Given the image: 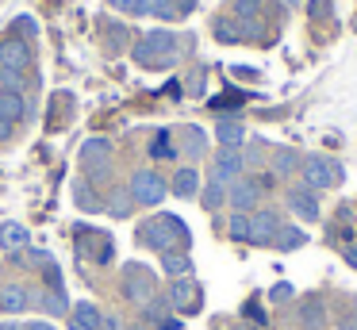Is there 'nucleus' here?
I'll return each mask as SVG.
<instances>
[{
  "mask_svg": "<svg viewBox=\"0 0 357 330\" xmlns=\"http://www.w3.org/2000/svg\"><path fill=\"white\" fill-rule=\"evenodd\" d=\"M139 238L150 246V250H162V253L181 250V253H185V246H188V227L177 219V215H154V219H146V223L139 227Z\"/></svg>",
  "mask_w": 357,
  "mask_h": 330,
  "instance_id": "1",
  "label": "nucleus"
},
{
  "mask_svg": "<svg viewBox=\"0 0 357 330\" xmlns=\"http://www.w3.org/2000/svg\"><path fill=\"white\" fill-rule=\"evenodd\" d=\"M177 58H181V50H177L173 31H150V35H142V43L135 46V61H139V66H173Z\"/></svg>",
  "mask_w": 357,
  "mask_h": 330,
  "instance_id": "2",
  "label": "nucleus"
},
{
  "mask_svg": "<svg viewBox=\"0 0 357 330\" xmlns=\"http://www.w3.org/2000/svg\"><path fill=\"white\" fill-rule=\"evenodd\" d=\"M131 200L135 204H146V207L162 204L165 200V181L154 173V169H139V173L131 177Z\"/></svg>",
  "mask_w": 357,
  "mask_h": 330,
  "instance_id": "3",
  "label": "nucleus"
},
{
  "mask_svg": "<svg viewBox=\"0 0 357 330\" xmlns=\"http://www.w3.org/2000/svg\"><path fill=\"white\" fill-rule=\"evenodd\" d=\"M123 292H127V299L131 303H139V307H146L150 299H154V273H150L146 265H127L123 269Z\"/></svg>",
  "mask_w": 357,
  "mask_h": 330,
  "instance_id": "4",
  "label": "nucleus"
},
{
  "mask_svg": "<svg viewBox=\"0 0 357 330\" xmlns=\"http://www.w3.org/2000/svg\"><path fill=\"white\" fill-rule=\"evenodd\" d=\"M27 66H31V46H27V38H20V35L0 38V69L24 73Z\"/></svg>",
  "mask_w": 357,
  "mask_h": 330,
  "instance_id": "5",
  "label": "nucleus"
},
{
  "mask_svg": "<svg viewBox=\"0 0 357 330\" xmlns=\"http://www.w3.org/2000/svg\"><path fill=\"white\" fill-rule=\"evenodd\" d=\"M169 307L181 311V315L200 311V284H196L192 276H181V280L173 284V292H169Z\"/></svg>",
  "mask_w": 357,
  "mask_h": 330,
  "instance_id": "6",
  "label": "nucleus"
},
{
  "mask_svg": "<svg viewBox=\"0 0 357 330\" xmlns=\"http://www.w3.org/2000/svg\"><path fill=\"white\" fill-rule=\"evenodd\" d=\"M238 173H242V153L227 146V150L215 158V169H211V181H215V184H223V188H227V184H234V181H238Z\"/></svg>",
  "mask_w": 357,
  "mask_h": 330,
  "instance_id": "7",
  "label": "nucleus"
},
{
  "mask_svg": "<svg viewBox=\"0 0 357 330\" xmlns=\"http://www.w3.org/2000/svg\"><path fill=\"white\" fill-rule=\"evenodd\" d=\"M108 153H112V142L108 138H89L85 146H81V158H85V165L93 169V173H108Z\"/></svg>",
  "mask_w": 357,
  "mask_h": 330,
  "instance_id": "8",
  "label": "nucleus"
},
{
  "mask_svg": "<svg viewBox=\"0 0 357 330\" xmlns=\"http://www.w3.org/2000/svg\"><path fill=\"white\" fill-rule=\"evenodd\" d=\"M277 230H280L277 215H273V211H261V215H254V219H250V242H254V246H273Z\"/></svg>",
  "mask_w": 357,
  "mask_h": 330,
  "instance_id": "9",
  "label": "nucleus"
},
{
  "mask_svg": "<svg viewBox=\"0 0 357 330\" xmlns=\"http://www.w3.org/2000/svg\"><path fill=\"white\" fill-rule=\"evenodd\" d=\"M331 181H334L331 161H323V158H307V161H303V184H307V188H326Z\"/></svg>",
  "mask_w": 357,
  "mask_h": 330,
  "instance_id": "10",
  "label": "nucleus"
},
{
  "mask_svg": "<svg viewBox=\"0 0 357 330\" xmlns=\"http://www.w3.org/2000/svg\"><path fill=\"white\" fill-rule=\"evenodd\" d=\"M257 196H261V184H257V181H234V184H231V204H234V211H250V207L257 204Z\"/></svg>",
  "mask_w": 357,
  "mask_h": 330,
  "instance_id": "11",
  "label": "nucleus"
},
{
  "mask_svg": "<svg viewBox=\"0 0 357 330\" xmlns=\"http://www.w3.org/2000/svg\"><path fill=\"white\" fill-rule=\"evenodd\" d=\"M0 307L12 311V315L27 311V307H31V292H27L24 284H4V292H0Z\"/></svg>",
  "mask_w": 357,
  "mask_h": 330,
  "instance_id": "12",
  "label": "nucleus"
},
{
  "mask_svg": "<svg viewBox=\"0 0 357 330\" xmlns=\"http://www.w3.org/2000/svg\"><path fill=\"white\" fill-rule=\"evenodd\" d=\"M104 327V315H100V307L96 303H77L73 307V330H100Z\"/></svg>",
  "mask_w": 357,
  "mask_h": 330,
  "instance_id": "13",
  "label": "nucleus"
},
{
  "mask_svg": "<svg viewBox=\"0 0 357 330\" xmlns=\"http://www.w3.org/2000/svg\"><path fill=\"white\" fill-rule=\"evenodd\" d=\"M27 242H31L27 227H20V223H4V227H0V246H4L8 253H20Z\"/></svg>",
  "mask_w": 357,
  "mask_h": 330,
  "instance_id": "14",
  "label": "nucleus"
},
{
  "mask_svg": "<svg viewBox=\"0 0 357 330\" xmlns=\"http://www.w3.org/2000/svg\"><path fill=\"white\" fill-rule=\"evenodd\" d=\"M288 207H292L300 219H319V204H315V196H311L307 188H300V192H288Z\"/></svg>",
  "mask_w": 357,
  "mask_h": 330,
  "instance_id": "15",
  "label": "nucleus"
},
{
  "mask_svg": "<svg viewBox=\"0 0 357 330\" xmlns=\"http://www.w3.org/2000/svg\"><path fill=\"white\" fill-rule=\"evenodd\" d=\"M0 119L4 123L24 119V96H20V92H0Z\"/></svg>",
  "mask_w": 357,
  "mask_h": 330,
  "instance_id": "16",
  "label": "nucleus"
},
{
  "mask_svg": "<svg viewBox=\"0 0 357 330\" xmlns=\"http://www.w3.org/2000/svg\"><path fill=\"white\" fill-rule=\"evenodd\" d=\"M196 188H200V173H196L192 165L188 169H177V177H173V192H177V196H196Z\"/></svg>",
  "mask_w": 357,
  "mask_h": 330,
  "instance_id": "17",
  "label": "nucleus"
},
{
  "mask_svg": "<svg viewBox=\"0 0 357 330\" xmlns=\"http://www.w3.org/2000/svg\"><path fill=\"white\" fill-rule=\"evenodd\" d=\"M162 269L169 276H188V273H192V261H188V253L169 250V253H162Z\"/></svg>",
  "mask_w": 357,
  "mask_h": 330,
  "instance_id": "18",
  "label": "nucleus"
},
{
  "mask_svg": "<svg viewBox=\"0 0 357 330\" xmlns=\"http://www.w3.org/2000/svg\"><path fill=\"white\" fill-rule=\"evenodd\" d=\"M39 303H43V311L47 315H66V292H58V288H47V292H39Z\"/></svg>",
  "mask_w": 357,
  "mask_h": 330,
  "instance_id": "19",
  "label": "nucleus"
},
{
  "mask_svg": "<svg viewBox=\"0 0 357 330\" xmlns=\"http://www.w3.org/2000/svg\"><path fill=\"white\" fill-rule=\"evenodd\" d=\"M242 135H246V130H242V123H234V119H223V123H219V142L231 146V150H238Z\"/></svg>",
  "mask_w": 357,
  "mask_h": 330,
  "instance_id": "20",
  "label": "nucleus"
},
{
  "mask_svg": "<svg viewBox=\"0 0 357 330\" xmlns=\"http://www.w3.org/2000/svg\"><path fill=\"white\" fill-rule=\"evenodd\" d=\"M150 158H162V161L177 158V150H173V142H169V130H158L154 135V142H150Z\"/></svg>",
  "mask_w": 357,
  "mask_h": 330,
  "instance_id": "21",
  "label": "nucleus"
},
{
  "mask_svg": "<svg viewBox=\"0 0 357 330\" xmlns=\"http://www.w3.org/2000/svg\"><path fill=\"white\" fill-rule=\"evenodd\" d=\"M142 311H146V319H150V322H158V327H165V322H169V299L154 296L146 307H142Z\"/></svg>",
  "mask_w": 357,
  "mask_h": 330,
  "instance_id": "22",
  "label": "nucleus"
},
{
  "mask_svg": "<svg viewBox=\"0 0 357 330\" xmlns=\"http://www.w3.org/2000/svg\"><path fill=\"white\" fill-rule=\"evenodd\" d=\"M204 146H208L204 130H200V127H185V153H188V158H200Z\"/></svg>",
  "mask_w": 357,
  "mask_h": 330,
  "instance_id": "23",
  "label": "nucleus"
},
{
  "mask_svg": "<svg viewBox=\"0 0 357 330\" xmlns=\"http://www.w3.org/2000/svg\"><path fill=\"white\" fill-rule=\"evenodd\" d=\"M112 8H119V12L127 15H150L154 12V0H108Z\"/></svg>",
  "mask_w": 357,
  "mask_h": 330,
  "instance_id": "24",
  "label": "nucleus"
},
{
  "mask_svg": "<svg viewBox=\"0 0 357 330\" xmlns=\"http://www.w3.org/2000/svg\"><path fill=\"white\" fill-rule=\"evenodd\" d=\"M273 242H277L280 250H296V246H303V230H296V227H280Z\"/></svg>",
  "mask_w": 357,
  "mask_h": 330,
  "instance_id": "25",
  "label": "nucleus"
},
{
  "mask_svg": "<svg viewBox=\"0 0 357 330\" xmlns=\"http://www.w3.org/2000/svg\"><path fill=\"white\" fill-rule=\"evenodd\" d=\"M223 200H227V188H223V184L211 181L208 188H204V207H211V211H215V207L223 204Z\"/></svg>",
  "mask_w": 357,
  "mask_h": 330,
  "instance_id": "26",
  "label": "nucleus"
},
{
  "mask_svg": "<svg viewBox=\"0 0 357 330\" xmlns=\"http://www.w3.org/2000/svg\"><path fill=\"white\" fill-rule=\"evenodd\" d=\"M215 35L223 38V43H238V38H242V31H238V23H231V20H219V23H215Z\"/></svg>",
  "mask_w": 357,
  "mask_h": 330,
  "instance_id": "27",
  "label": "nucleus"
},
{
  "mask_svg": "<svg viewBox=\"0 0 357 330\" xmlns=\"http://www.w3.org/2000/svg\"><path fill=\"white\" fill-rule=\"evenodd\" d=\"M231 238L234 242H250V219L246 215H234L231 219Z\"/></svg>",
  "mask_w": 357,
  "mask_h": 330,
  "instance_id": "28",
  "label": "nucleus"
},
{
  "mask_svg": "<svg viewBox=\"0 0 357 330\" xmlns=\"http://www.w3.org/2000/svg\"><path fill=\"white\" fill-rule=\"evenodd\" d=\"M108 211L112 215H127V211H131V192H116V196L108 200Z\"/></svg>",
  "mask_w": 357,
  "mask_h": 330,
  "instance_id": "29",
  "label": "nucleus"
},
{
  "mask_svg": "<svg viewBox=\"0 0 357 330\" xmlns=\"http://www.w3.org/2000/svg\"><path fill=\"white\" fill-rule=\"evenodd\" d=\"M234 15L250 23V20L257 15V0H234Z\"/></svg>",
  "mask_w": 357,
  "mask_h": 330,
  "instance_id": "30",
  "label": "nucleus"
},
{
  "mask_svg": "<svg viewBox=\"0 0 357 330\" xmlns=\"http://www.w3.org/2000/svg\"><path fill=\"white\" fill-rule=\"evenodd\" d=\"M0 81L8 84V92H20V89H24V73H12V69H0Z\"/></svg>",
  "mask_w": 357,
  "mask_h": 330,
  "instance_id": "31",
  "label": "nucleus"
},
{
  "mask_svg": "<svg viewBox=\"0 0 357 330\" xmlns=\"http://www.w3.org/2000/svg\"><path fill=\"white\" fill-rule=\"evenodd\" d=\"M73 192H77V204L85 207V211H93V207H100V200H93V192H89L85 184H77V188H73Z\"/></svg>",
  "mask_w": 357,
  "mask_h": 330,
  "instance_id": "32",
  "label": "nucleus"
},
{
  "mask_svg": "<svg viewBox=\"0 0 357 330\" xmlns=\"http://www.w3.org/2000/svg\"><path fill=\"white\" fill-rule=\"evenodd\" d=\"M292 161H296L292 153H288V150H280V153H277V173H288V169H292Z\"/></svg>",
  "mask_w": 357,
  "mask_h": 330,
  "instance_id": "33",
  "label": "nucleus"
},
{
  "mask_svg": "<svg viewBox=\"0 0 357 330\" xmlns=\"http://www.w3.org/2000/svg\"><path fill=\"white\" fill-rule=\"evenodd\" d=\"M16 31H24V35H31V31H35V20H31V15H20V20H16Z\"/></svg>",
  "mask_w": 357,
  "mask_h": 330,
  "instance_id": "34",
  "label": "nucleus"
},
{
  "mask_svg": "<svg viewBox=\"0 0 357 330\" xmlns=\"http://www.w3.org/2000/svg\"><path fill=\"white\" fill-rule=\"evenodd\" d=\"M288 292H292V288H288V284H277V288H273V299H284Z\"/></svg>",
  "mask_w": 357,
  "mask_h": 330,
  "instance_id": "35",
  "label": "nucleus"
},
{
  "mask_svg": "<svg viewBox=\"0 0 357 330\" xmlns=\"http://www.w3.org/2000/svg\"><path fill=\"white\" fill-rule=\"evenodd\" d=\"M8 135H12V123H4V119H0V142H4Z\"/></svg>",
  "mask_w": 357,
  "mask_h": 330,
  "instance_id": "36",
  "label": "nucleus"
},
{
  "mask_svg": "<svg viewBox=\"0 0 357 330\" xmlns=\"http://www.w3.org/2000/svg\"><path fill=\"white\" fill-rule=\"evenodd\" d=\"M27 330H54V327H50V322H31Z\"/></svg>",
  "mask_w": 357,
  "mask_h": 330,
  "instance_id": "37",
  "label": "nucleus"
},
{
  "mask_svg": "<svg viewBox=\"0 0 357 330\" xmlns=\"http://www.w3.org/2000/svg\"><path fill=\"white\" fill-rule=\"evenodd\" d=\"M346 261H349V265H357V250H346Z\"/></svg>",
  "mask_w": 357,
  "mask_h": 330,
  "instance_id": "38",
  "label": "nucleus"
},
{
  "mask_svg": "<svg viewBox=\"0 0 357 330\" xmlns=\"http://www.w3.org/2000/svg\"><path fill=\"white\" fill-rule=\"evenodd\" d=\"M0 330H24V327H16V322H0Z\"/></svg>",
  "mask_w": 357,
  "mask_h": 330,
  "instance_id": "39",
  "label": "nucleus"
},
{
  "mask_svg": "<svg viewBox=\"0 0 357 330\" xmlns=\"http://www.w3.org/2000/svg\"><path fill=\"white\" fill-rule=\"evenodd\" d=\"M346 330H357V311H354V319L346 322Z\"/></svg>",
  "mask_w": 357,
  "mask_h": 330,
  "instance_id": "40",
  "label": "nucleus"
},
{
  "mask_svg": "<svg viewBox=\"0 0 357 330\" xmlns=\"http://www.w3.org/2000/svg\"><path fill=\"white\" fill-rule=\"evenodd\" d=\"M131 330H146V327H131Z\"/></svg>",
  "mask_w": 357,
  "mask_h": 330,
  "instance_id": "41",
  "label": "nucleus"
}]
</instances>
